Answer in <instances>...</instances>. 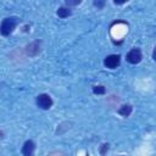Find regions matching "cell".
<instances>
[{
	"instance_id": "cell-2",
	"label": "cell",
	"mask_w": 156,
	"mask_h": 156,
	"mask_svg": "<svg viewBox=\"0 0 156 156\" xmlns=\"http://www.w3.org/2000/svg\"><path fill=\"white\" fill-rule=\"evenodd\" d=\"M37 105L41 110H49L52 106V99L48 94H40L37 96Z\"/></svg>"
},
{
	"instance_id": "cell-7",
	"label": "cell",
	"mask_w": 156,
	"mask_h": 156,
	"mask_svg": "<svg viewBox=\"0 0 156 156\" xmlns=\"http://www.w3.org/2000/svg\"><path fill=\"white\" fill-rule=\"evenodd\" d=\"M56 13H57V16H58L60 18H67L68 16H71L72 11H71L68 7H60Z\"/></svg>"
},
{
	"instance_id": "cell-9",
	"label": "cell",
	"mask_w": 156,
	"mask_h": 156,
	"mask_svg": "<svg viewBox=\"0 0 156 156\" xmlns=\"http://www.w3.org/2000/svg\"><path fill=\"white\" fill-rule=\"evenodd\" d=\"M93 91H94V94H96V95H102V94L106 93V89H105L104 85H95V87L93 88Z\"/></svg>"
},
{
	"instance_id": "cell-13",
	"label": "cell",
	"mask_w": 156,
	"mask_h": 156,
	"mask_svg": "<svg viewBox=\"0 0 156 156\" xmlns=\"http://www.w3.org/2000/svg\"><path fill=\"white\" fill-rule=\"evenodd\" d=\"M119 156H123V155H119Z\"/></svg>"
},
{
	"instance_id": "cell-11",
	"label": "cell",
	"mask_w": 156,
	"mask_h": 156,
	"mask_svg": "<svg viewBox=\"0 0 156 156\" xmlns=\"http://www.w3.org/2000/svg\"><path fill=\"white\" fill-rule=\"evenodd\" d=\"M67 5H78L80 4V0H66Z\"/></svg>"
},
{
	"instance_id": "cell-5",
	"label": "cell",
	"mask_w": 156,
	"mask_h": 156,
	"mask_svg": "<svg viewBox=\"0 0 156 156\" xmlns=\"http://www.w3.org/2000/svg\"><path fill=\"white\" fill-rule=\"evenodd\" d=\"M35 151V143L33 140H27L22 146L23 156H33Z\"/></svg>"
},
{
	"instance_id": "cell-14",
	"label": "cell",
	"mask_w": 156,
	"mask_h": 156,
	"mask_svg": "<svg viewBox=\"0 0 156 156\" xmlns=\"http://www.w3.org/2000/svg\"><path fill=\"white\" fill-rule=\"evenodd\" d=\"M85 156H88V155H85Z\"/></svg>"
},
{
	"instance_id": "cell-6",
	"label": "cell",
	"mask_w": 156,
	"mask_h": 156,
	"mask_svg": "<svg viewBox=\"0 0 156 156\" xmlns=\"http://www.w3.org/2000/svg\"><path fill=\"white\" fill-rule=\"evenodd\" d=\"M132 111H133V107H132L130 105H123V106L119 107L118 113H119L121 116H123V117H128V116L132 113Z\"/></svg>"
},
{
	"instance_id": "cell-10",
	"label": "cell",
	"mask_w": 156,
	"mask_h": 156,
	"mask_svg": "<svg viewBox=\"0 0 156 156\" xmlns=\"http://www.w3.org/2000/svg\"><path fill=\"white\" fill-rule=\"evenodd\" d=\"M106 151H108V144H104V145L101 146V150H100L101 155H105V154H106Z\"/></svg>"
},
{
	"instance_id": "cell-8",
	"label": "cell",
	"mask_w": 156,
	"mask_h": 156,
	"mask_svg": "<svg viewBox=\"0 0 156 156\" xmlns=\"http://www.w3.org/2000/svg\"><path fill=\"white\" fill-rule=\"evenodd\" d=\"M32 50H34V55H37V54L40 51L39 41H34V43H32V44H29V45L27 46V54H28V55H30Z\"/></svg>"
},
{
	"instance_id": "cell-4",
	"label": "cell",
	"mask_w": 156,
	"mask_h": 156,
	"mask_svg": "<svg viewBox=\"0 0 156 156\" xmlns=\"http://www.w3.org/2000/svg\"><path fill=\"white\" fill-rule=\"evenodd\" d=\"M119 62H121L119 55H108L104 60V65L110 69H115L117 66H119Z\"/></svg>"
},
{
	"instance_id": "cell-12",
	"label": "cell",
	"mask_w": 156,
	"mask_h": 156,
	"mask_svg": "<svg viewBox=\"0 0 156 156\" xmlns=\"http://www.w3.org/2000/svg\"><path fill=\"white\" fill-rule=\"evenodd\" d=\"M94 5L98 6L99 9H102L104 5H105V1H94Z\"/></svg>"
},
{
	"instance_id": "cell-1",
	"label": "cell",
	"mask_w": 156,
	"mask_h": 156,
	"mask_svg": "<svg viewBox=\"0 0 156 156\" xmlns=\"http://www.w3.org/2000/svg\"><path fill=\"white\" fill-rule=\"evenodd\" d=\"M17 23H18L17 17H7V18H5L2 21V23H1V26H0V33L2 35H5V37L10 35L15 30Z\"/></svg>"
},
{
	"instance_id": "cell-3",
	"label": "cell",
	"mask_w": 156,
	"mask_h": 156,
	"mask_svg": "<svg viewBox=\"0 0 156 156\" xmlns=\"http://www.w3.org/2000/svg\"><path fill=\"white\" fill-rule=\"evenodd\" d=\"M126 58H127V61H128L129 63L135 65V63H139V62L141 61L143 55H141V51H140L139 49L134 48V49H132V50H130V51L127 54Z\"/></svg>"
}]
</instances>
